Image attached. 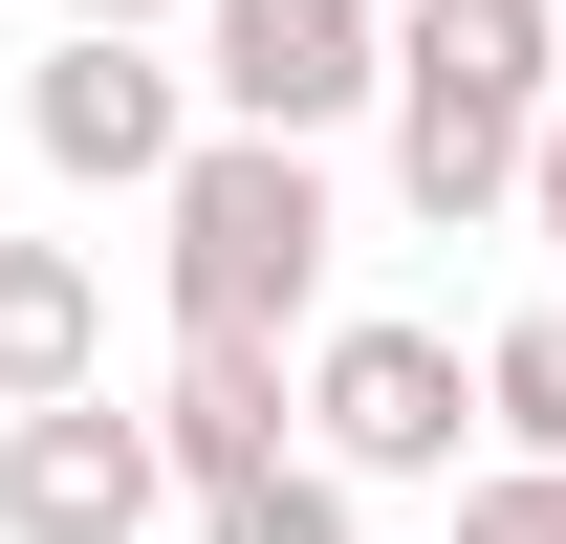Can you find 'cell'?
Listing matches in <instances>:
<instances>
[{"label":"cell","instance_id":"3957f363","mask_svg":"<svg viewBox=\"0 0 566 544\" xmlns=\"http://www.w3.org/2000/svg\"><path fill=\"white\" fill-rule=\"evenodd\" d=\"M305 458L327 479H458V436H480V348L415 327V305H349V327L305 348Z\"/></svg>","mask_w":566,"mask_h":544},{"label":"cell","instance_id":"277c9868","mask_svg":"<svg viewBox=\"0 0 566 544\" xmlns=\"http://www.w3.org/2000/svg\"><path fill=\"white\" fill-rule=\"evenodd\" d=\"M197 132V66L153 44V22H44V66H22V153L66 175V197H153Z\"/></svg>","mask_w":566,"mask_h":544},{"label":"cell","instance_id":"52a82bcc","mask_svg":"<svg viewBox=\"0 0 566 544\" xmlns=\"http://www.w3.org/2000/svg\"><path fill=\"white\" fill-rule=\"evenodd\" d=\"M153 458H175V501H218L240 458H283V348L175 327V370H153Z\"/></svg>","mask_w":566,"mask_h":544},{"label":"cell","instance_id":"8fae6325","mask_svg":"<svg viewBox=\"0 0 566 544\" xmlns=\"http://www.w3.org/2000/svg\"><path fill=\"white\" fill-rule=\"evenodd\" d=\"M458 544H566V458H480L458 479Z\"/></svg>","mask_w":566,"mask_h":544},{"label":"cell","instance_id":"4fadbf2b","mask_svg":"<svg viewBox=\"0 0 566 544\" xmlns=\"http://www.w3.org/2000/svg\"><path fill=\"white\" fill-rule=\"evenodd\" d=\"M44 22H175V0H44Z\"/></svg>","mask_w":566,"mask_h":544},{"label":"cell","instance_id":"9c48e42d","mask_svg":"<svg viewBox=\"0 0 566 544\" xmlns=\"http://www.w3.org/2000/svg\"><path fill=\"white\" fill-rule=\"evenodd\" d=\"M480 458H566V283L523 327H480Z\"/></svg>","mask_w":566,"mask_h":544},{"label":"cell","instance_id":"7a4b0ae2","mask_svg":"<svg viewBox=\"0 0 566 544\" xmlns=\"http://www.w3.org/2000/svg\"><path fill=\"white\" fill-rule=\"evenodd\" d=\"M153 283H175V327L218 348H283L305 305H327V153L305 132H175V175H153Z\"/></svg>","mask_w":566,"mask_h":544},{"label":"cell","instance_id":"ba28073f","mask_svg":"<svg viewBox=\"0 0 566 544\" xmlns=\"http://www.w3.org/2000/svg\"><path fill=\"white\" fill-rule=\"evenodd\" d=\"M109 370V283H87V240H0V414L22 393H87Z\"/></svg>","mask_w":566,"mask_h":544},{"label":"cell","instance_id":"6da1fadb","mask_svg":"<svg viewBox=\"0 0 566 544\" xmlns=\"http://www.w3.org/2000/svg\"><path fill=\"white\" fill-rule=\"evenodd\" d=\"M545 87H566V22H545V0H392V66H370V109H392V197H415L436 240H480V218L523 197Z\"/></svg>","mask_w":566,"mask_h":544},{"label":"cell","instance_id":"5b68a950","mask_svg":"<svg viewBox=\"0 0 566 544\" xmlns=\"http://www.w3.org/2000/svg\"><path fill=\"white\" fill-rule=\"evenodd\" d=\"M175 22H197V109L218 132H305V153L392 66V0H175Z\"/></svg>","mask_w":566,"mask_h":544},{"label":"cell","instance_id":"5bb4252c","mask_svg":"<svg viewBox=\"0 0 566 544\" xmlns=\"http://www.w3.org/2000/svg\"><path fill=\"white\" fill-rule=\"evenodd\" d=\"M545 22H566V0H545Z\"/></svg>","mask_w":566,"mask_h":544},{"label":"cell","instance_id":"7c38bea8","mask_svg":"<svg viewBox=\"0 0 566 544\" xmlns=\"http://www.w3.org/2000/svg\"><path fill=\"white\" fill-rule=\"evenodd\" d=\"M501 218H523V240H545V283H566V87H545V132H523V197H501Z\"/></svg>","mask_w":566,"mask_h":544},{"label":"cell","instance_id":"8992f818","mask_svg":"<svg viewBox=\"0 0 566 544\" xmlns=\"http://www.w3.org/2000/svg\"><path fill=\"white\" fill-rule=\"evenodd\" d=\"M153 523H175V458H153V414L109 370L0 414V544H153Z\"/></svg>","mask_w":566,"mask_h":544},{"label":"cell","instance_id":"30bf717a","mask_svg":"<svg viewBox=\"0 0 566 544\" xmlns=\"http://www.w3.org/2000/svg\"><path fill=\"white\" fill-rule=\"evenodd\" d=\"M349 501H370V479H327V458H240V479L197 501V544H370Z\"/></svg>","mask_w":566,"mask_h":544}]
</instances>
